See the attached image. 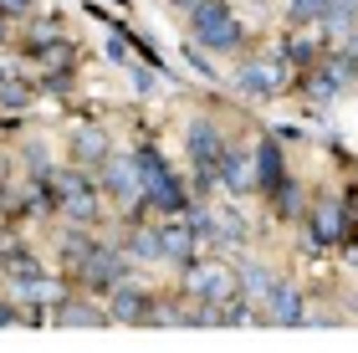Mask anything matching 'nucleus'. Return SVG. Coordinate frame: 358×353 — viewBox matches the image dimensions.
Segmentation results:
<instances>
[{
	"label": "nucleus",
	"mask_w": 358,
	"mask_h": 353,
	"mask_svg": "<svg viewBox=\"0 0 358 353\" xmlns=\"http://www.w3.org/2000/svg\"><path fill=\"white\" fill-rule=\"evenodd\" d=\"M134 159H138V174H143V195H149V205H159V210H169V215H179L185 210V189H179V180L169 174V164L159 159V149H134Z\"/></svg>",
	"instance_id": "1"
},
{
	"label": "nucleus",
	"mask_w": 358,
	"mask_h": 353,
	"mask_svg": "<svg viewBox=\"0 0 358 353\" xmlns=\"http://www.w3.org/2000/svg\"><path fill=\"white\" fill-rule=\"evenodd\" d=\"M189 31H194V41L210 46V52H231V46L241 41V26H236V15L220 6V0H200L189 15Z\"/></svg>",
	"instance_id": "2"
},
{
	"label": "nucleus",
	"mask_w": 358,
	"mask_h": 353,
	"mask_svg": "<svg viewBox=\"0 0 358 353\" xmlns=\"http://www.w3.org/2000/svg\"><path fill=\"white\" fill-rule=\"evenodd\" d=\"M220 159H225V138H220V128L215 123H189V164L200 169V185L210 189L220 180Z\"/></svg>",
	"instance_id": "3"
},
{
	"label": "nucleus",
	"mask_w": 358,
	"mask_h": 353,
	"mask_svg": "<svg viewBox=\"0 0 358 353\" xmlns=\"http://www.w3.org/2000/svg\"><path fill=\"white\" fill-rule=\"evenodd\" d=\"M103 185H108V195H118L123 205L134 200V205H149V195H143V174H138V159L134 154H108L103 159Z\"/></svg>",
	"instance_id": "4"
},
{
	"label": "nucleus",
	"mask_w": 358,
	"mask_h": 353,
	"mask_svg": "<svg viewBox=\"0 0 358 353\" xmlns=\"http://www.w3.org/2000/svg\"><path fill=\"white\" fill-rule=\"evenodd\" d=\"M57 205H62V215H67V220H77V226H87V220L97 215L92 180L83 169H72V174H62V180H57Z\"/></svg>",
	"instance_id": "5"
},
{
	"label": "nucleus",
	"mask_w": 358,
	"mask_h": 353,
	"mask_svg": "<svg viewBox=\"0 0 358 353\" xmlns=\"http://www.w3.org/2000/svg\"><path fill=\"white\" fill-rule=\"evenodd\" d=\"M77 271H83V282H87V287H118V282H123V271H128V256H123V251H103V246H92L83 261H77Z\"/></svg>",
	"instance_id": "6"
},
{
	"label": "nucleus",
	"mask_w": 358,
	"mask_h": 353,
	"mask_svg": "<svg viewBox=\"0 0 358 353\" xmlns=\"http://www.w3.org/2000/svg\"><path fill=\"white\" fill-rule=\"evenodd\" d=\"M236 87L246 92V98H276V87H282V62H271V57L246 62L241 77H236Z\"/></svg>",
	"instance_id": "7"
},
{
	"label": "nucleus",
	"mask_w": 358,
	"mask_h": 353,
	"mask_svg": "<svg viewBox=\"0 0 358 353\" xmlns=\"http://www.w3.org/2000/svg\"><path fill=\"white\" fill-rule=\"evenodd\" d=\"M194 240H200V231H194V220H164L159 226V246H164V261H179V266H189L194 261Z\"/></svg>",
	"instance_id": "8"
},
{
	"label": "nucleus",
	"mask_w": 358,
	"mask_h": 353,
	"mask_svg": "<svg viewBox=\"0 0 358 353\" xmlns=\"http://www.w3.org/2000/svg\"><path fill=\"white\" fill-rule=\"evenodd\" d=\"M189 287H194L205 302H231L241 282H236L225 266H194V261H189Z\"/></svg>",
	"instance_id": "9"
},
{
	"label": "nucleus",
	"mask_w": 358,
	"mask_h": 353,
	"mask_svg": "<svg viewBox=\"0 0 358 353\" xmlns=\"http://www.w3.org/2000/svg\"><path fill=\"white\" fill-rule=\"evenodd\" d=\"M149 292H138V287H113V323H149Z\"/></svg>",
	"instance_id": "10"
},
{
	"label": "nucleus",
	"mask_w": 358,
	"mask_h": 353,
	"mask_svg": "<svg viewBox=\"0 0 358 353\" xmlns=\"http://www.w3.org/2000/svg\"><path fill=\"white\" fill-rule=\"evenodd\" d=\"M72 159H77V169L83 164H103L108 159V134L103 128H77L72 134Z\"/></svg>",
	"instance_id": "11"
},
{
	"label": "nucleus",
	"mask_w": 358,
	"mask_h": 353,
	"mask_svg": "<svg viewBox=\"0 0 358 353\" xmlns=\"http://www.w3.org/2000/svg\"><path fill=\"white\" fill-rule=\"evenodd\" d=\"M266 323H276V328H287V323H302V297L292 292V287H276V292H271Z\"/></svg>",
	"instance_id": "12"
},
{
	"label": "nucleus",
	"mask_w": 358,
	"mask_h": 353,
	"mask_svg": "<svg viewBox=\"0 0 358 353\" xmlns=\"http://www.w3.org/2000/svg\"><path fill=\"white\" fill-rule=\"evenodd\" d=\"M220 180H225V189L246 195V189L256 185V169H251V159H241V154H225V159H220Z\"/></svg>",
	"instance_id": "13"
},
{
	"label": "nucleus",
	"mask_w": 358,
	"mask_h": 353,
	"mask_svg": "<svg viewBox=\"0 0 358 353\" xmlns=\"http://www.w3.org/2000/svg\"><path fill=\"white\" fill-rule=\"evenodd\" d=\"M256 185H282V154H276V143H262L256 149Z\"/></svg>",
	"instance_id": "14"
},
{
	"label": "nucleus",
	"mask_w": 358,
	"mask_h": 353,
	"mask_svg": "<svg viewBox=\"0 0 358 353\" xmlns=\"http://www.w3.org/2000/svg\"><path fill=\"white\" fill-rule=\"evenodd\" d=\"M313 231H317V240H343V210L338 205H317Z\"/></svg>",
	"instance_id": "15"
},
{
	"label": "nucleus",
	"mask_w": 358,
	"mask_h": 353,
	"mask_svg": "<svg viewBox=\"0 0 358 353\" xmlns=\"http://www.w3.org/2000/svg\"><path fill=\"white\" fill-rule=\"evenodd\" d=\"M241 292H246L251 302H271V292H276V282L266 277V271H262V266H251V271H246V277H241Z\"/></svg>",
	"instance_id": "16"
},
{
	"label": "nucleus",
	"mask_w": 358,
	"mask_h": 353,
	"mask_svg": "<svg viewBox=\"0 0 358 353\" xmlns=\"http://www.w3.org/2000/svg\"><path fill=\"white\" fill-rule=\"evenodd\" d=\"M128 251H134V261H159V256H164V246H159V231H134Z\"/></svg>",
	"instance_id": "17"
},
{
	"label": "nucleus",
	"mask_w": 358,
	"mask_h": 353,
	"mask_svg": "<svg viewBox=\"0 0 358 353\" xmlns=\"http://www.w3.org/2000/svg\"><path fill=\"white\" fill-rule=\"evenodd\" d=\"M67 328H97V323H113V312H97V308H62L57 312Z\"/></svg>",
	"instance_id": "18"
},
{
	"label": "nucleus",
	"mask_w": 358,
	"mask_h": 353,
	"mask_svg": "<svg viewBox=\"0 0 358 353\" xmlns=\"http://www.w3.org/2000/svg\"><path fill=\"white\" fill-rule=\"evenodd\" d=\"M26 103H31V87L21 82V77H0V108L15 113V108H26Z\"/></svg>",
	"instance_id": "19"
},
{
	"label": "nucleus",
	"mask_w": 358,
	"mask_h": 353,
	"mask_svg": "<svg viewBox=\"0 0 358 353\" xmlns=\"http://www.w3.org/2000/svg\"><path fill=\"white\" fill-rule=\"evenodd\" d=\"M6 271L15 282H31V277H41V261H36V256H26V251H10L6 256Z\"/></svg>",
	"instance_id": "20"
},
{
	"label": "nucleus",
	"mask_w": 358,
	"mask_h": 353,
	"mask_svg": "<svg viewBox=\"0 0 358 353\" xmlns=\"http://www.w3.org/2000/svg\"><path fill=\"white\" fill-rule=\"evenodd\" d=\"M322 10H328V0H292V21H313V15H322Z\"/></svg>",
	"instance_id": "21"
},
{
	"label": "nucleus",
	"mask_w": 358,
	"mask_h": 353,
	"mask_svg": "<svg viewBox=\"0 0 358 353\" xmlns=\"http://www.w3.org/2000/svg\"><path fill=\"white\" fill-rule=\"evenodd\" d=\"M41 62H46V67H52V72H62V67H72V46H67V41H57V46H52V52H46Z\"/></svg>",
	"instance_id": "22"
},
{
	"label": "nucleus",
	"mask_w": 358,
	"mask_h": 353,
	"mask_svg": "<svg viewBox=\"0 0 358 353\" xmlns=\"http://www.w3.org/2000/svg\"><path fill=\"white\" fill-rule=\"evenodd\" d=\"M31 0H0V15H26Z\"/></svg>",
	"instance_id": "23"
},
{
	"label": "nucleus",
	"mask_w": 358,
	"mask_h": 353,
	"mask_svg": "<svg viewBox=\"0 0 358 353\" xmlns=\"http://www.w3.org/2000/svg\"><path fill=\"white\" fill-rule=\"evenodd\" d=\"M328 10H338V15H358V0H328Z\"/></svg>",
	"instance_id": "24"
},
{
	"label": "nucleus",
	"mask_w": 358,
	"mask_h": 353,
	"mask_svg": "<svg viewBox=\"0 0 358 353\" xmlns=\"http://www.w3.org/2000/svg\"><path fill=\"white\" fill-rule=\"evenodd\" d=\"M36 41H46V36H57V21H36V31H31Z\"/></svg>",
	"instance_id": "25"
},
{
	"label": "nucleus",
	"mask_w": 358,
	"mask_h": 353,
	"mask_svg": "<svg viewBox=\"0 0 358 353\" xmlns=\"http://www.w3.org/2000/svg\"><path fill=\"white\" fill-rule=\"evenodd\" d=\"M6 323H15V312L6 308V302H0V328H6Z\"/></svg>",
	"instance_id": "26"
},
{
	"label": "nucleus",
	"mask_w": 358,
	"mask_h": 353,
	"mask_svg": "<svg viewBox=\"0 0 358 353\" xmlns=\"http://www.w3.org/2000/svg\"><path fill=\"white\" fill-rule=\"evenodd\" d=\"M6 72H10V67H6V57H0V77H6Z\"/></svg>",
	"instance_id": "27"
},
{
	"label": "nucleus",
	"mask_w": 358,
	"mask_h": 353,
	"mask_svg": "<svg viewBox=\"0 0 358 353\" xmlns=\"http://www.w3.org/2000/svg\"><path fill=\"white\" fill-rule=\"evenodd\" d=\"M0 271H6V256H0Z\"/></svg>",
	"instance_id": "28"
}]
</instances>
